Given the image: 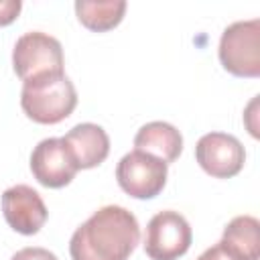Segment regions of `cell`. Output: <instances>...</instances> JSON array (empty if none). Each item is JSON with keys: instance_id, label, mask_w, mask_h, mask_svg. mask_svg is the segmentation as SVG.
Returning <instances> with one entry per match:
<instances>
[{"instance_id": "cell-11", "label": "cell", "mask_w": 260, "mask_h": 260, "mask_svg": "<svg viewBox=\"0 0 260 260\" xmlns=\"http://www.w3.org/2000/svg\"><path fill=\"white\" fill-rule=\"evenodd\" d=\"M260 223L252 215H238L225 228L217 242L232 260H258L260 258Z\"/></svg>"}, {"instance_id": "cell-6", "label": "cell", "mask_w": 260, "mask_h": 260, "mask_svg": "<svg viewBox=\"0 0 260 260\" xmlns=\"http://www.w3.org/2000/svg\"><path fill=\"white\" fill-rule=\"evenodd\" d=\"M193 240L189 221L173 209L158 211L150 217L144 234V252L152 260H177L181 258Z\"/></svg>"}, {"instance_id": "cell-5", "label": "cell", "mask_w": 260, "mask_h": 260, "mask_svg": "<svg viewBox=\"0 0 260 260\" xmlns=\"http://www.w3.org/2000/svg\"><path fill=\"white\" fill-rule=\"evenodd\" d=\"M116 179L124 193L134 199H152L167 185V162L142 152L130 150L116 167Z\"/></svg>"}, {"instance_id": "cell-13", "label": "cell", "mask_w": 260, "mask_h": 260, "mask_svg": "<svg viewBox=\"0 0 260 260\" xmlns=\"http://www.w3.org/2000/svg\"><path fill=\"white\" fill-rule=\"evenodd\" d=\"M126 2L124 0H77L75 2V14L77 20L93 30V32H106L118 26L124 18Z\"/></svg>"}, {"instance_id": "cell-10", "label": "cell", "mask_w": 260, "mask_h": 260, "mask_svg": "<svg viewBox=\"0 0 260 260\" xmlns=\"http://www.w3.org/2000/svg\"><path fill=\"white\" fill-rule=\"evenodd\" d=\"M63 142L79 169H93L102 165L110 154V138L106 130L91 122L73 126L63 136Z\"/></svg>"}, {"instance_id": "cell-1", "label": "cell", "mask_w": 260, "mask_h": 260, "mask_svg": "<svg viewBox=\"0 0 260 260\" xmlns=\"http://www.w3.org/2000/svg\"><path fill=\"white\" fill-rule=\"evenodd\" d=\"M140 242V225L122 205H106L91 213L71 236V260H128Z\"/></svg>"}, {"instance_id": "cell-15", "label": "cell", "mask_w": 260, "mask_h": 260, "mask_svg": "<svg viewBox=\"0 0 260 260\" xmlns=\"http://www.w3.org/2000/svg\"><path fill=\"white\" fill-rule=\"evenodd\" d=\"M22 8L20 0H0V26H6L18 18V12Z\"/></svg>"}, {"instance_id": "cell-2", "label": "cell", "mask_w": 260, "mask_h": 260, "mask_svg": "<svg viewBox=\"0 0 260 260\" xmlns=\"http://www.w3.org/2000/svg\"><path fill=\"white\" fill-rule=\"evenodd\" d=\"M22 112L37 124H59L77 106V91L71 79L61 73H43L22 81Z\"/></svg>"}, {"instance_id": "cell-9", "label": "cell", "mask_w": 260, "mask_h": 260, "mask_svg": "<svg viewBox=\"0 0 260 260\" xmlns=\"http://www.w3.org/2000/svg\"><path fill=\"white\" fill-rule=\"evenodd\" d=\"M2 213L6 223L22 236L37 234L49 215L43 197L28 185H14L2 193Z\"/></svg>"}, {"instance_id": "cell-14", "label": "cell", "mask_w": 260, "mask_h": 260, "mask_svg": "<svg viewBox=\"0 0 260 260\" xmlns=\"http://www.w3.org/2000/svg\"><path fill=\"white\" fill-rule=\"evenodd\" d=\"M10 260H59L53 252H49L47 248H39V246H30V248H22L18 250Z\"/></svg>"}, {"instance_id": "cell-3", "label": "cell", "mask_w": 260, "mask_h": 260, "mask_svg": "<svg viewBox=\"0 0 260 260\" xmlns=\"http://www.w3.org/2000/svg\"><path fill=\"white\" fill-rule=\"evenodd\" d=\"M219 61L236 77L260 75V20L232 22L219 39Z\"/></svg>"}, {"instance_id": "cell-12", "label": "cell", "mask_w": 260, "mask_h": 260, "mask_svg": "<svg viewBox=\"0 0 260 260\" xmlns=\"http://www.w3.org/2000/svg\"><path fill=\"white\" fill-rule=\"evenodd\" d=\"M136 150L148 152L162 162H175L183 150L181 132L169 122H148L134 136Z\"/></svg>"}, {"instance_id": "cell-7", "label": "cell", "mask_w": 260, "mask_h": 260, "mask_svg": "<svg viewBox=\"0 0 260 260\" xmlns=\"http://www.w3.org/2000/svg\"><path fill=\"white\" fill-rule=\"evenodd\" d=\"M195 158L207 175L215 179H230L242 171L246 150L236 136L225 132H209L197 140Z\"/></svg>"}, {"instance_id": "cell-4", "label": "cell", "mask_w": 260, "mask_h": 260, "mask_svg": "<svg viewBox=\"0 0 260 260\" xmlns=\"http://www.w3.org/2000/svg\"><path fill=\"white\" fill-rule=\"evenodd\" d=\"M63 63L61 43L41 30L22 35L12 49V67L22 81L43 73H61Z\"/></svg>"}, {"instance_id": "cell-16", "label": "cell", "mask_w": 260, "mask_h": 260, "mask_svg": "<svg viewBox=\"0 0 260 260\" xmlns=\"http://www.w3.org/2000/svg\"><path fill=\"white\" fill-rule=\"evenodd\" d=\"M197 260H232L225 252H223V248L219 246V244H215V246H211V248H207Z\"/></svg>"}, {"instance_id": "cell-8", "label": "cell", "mask_w": 260, "mask_h": 260, "mask_svg": "<svg viewBox=\"0 0 260 260\" xmlns=\"http://www.w3.org/2000/svg\"><path fill=\"white\" fill-rule=\"evenodd\" d=\"M30 171L43 187L61 189L73 181L79 167L75 165L63 138H45L30 154Z\"/></svg>"}]
</instances>
